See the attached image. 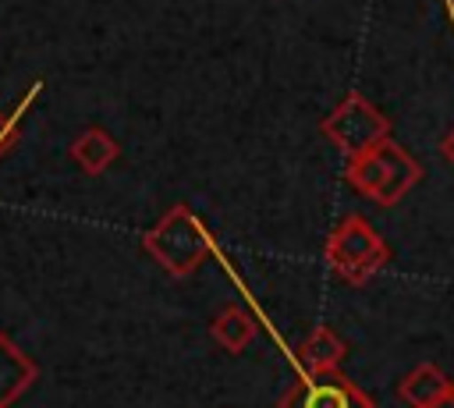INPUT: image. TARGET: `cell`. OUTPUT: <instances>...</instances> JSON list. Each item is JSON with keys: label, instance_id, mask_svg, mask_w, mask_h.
Masks as SVG:
<instances>
[{"label": "cell", "instance_id": "cell-2", "mask_svg": "<svg viewBox=\"0 0 454 408\" xmlns=\"http://www.w3.org/2000/svg\"><path fill=\"white\" fill-rule=\"evenodd\" d=\"M326 259H330V266H333L344 280L365 284L376 270L387 266L390 248H387V241L376 234V227H372L365 216L351 213V216H344L340 227L330 234V241H326Z\"/></svg>", "mask_w": 454, "mask_h": 408}, {"label": "cell", "instance_id": "cell-7", "mask_svg": "<svg viewBox=\"0 0 454 408\" xmlns=\"http://www.w3.org/2000/svg\"><path fill=\"white\" fill-rule=\"evenodd\" d=\"M440 153H443V156H447V160L454 163V128H450V131L443 135V142H440Z\"/></svg>", "mask_w": 454, "mask_h": 408}, {"label": "cell", "instance_id": "cell-3", "mask_svg": "<svg viewBox=\"0 0 454 408\" xmlns=\"http://www.w3.org/2000/svg\"><path fill=\"white\" fill-rule=\"evenodd\" d=\"M323 131L330 142H337L348 156H362L369 153L372 145L387 142L390 138V121L358 92H351L326 121H323Z\"/></svg>", "mask_w": 454, "mask_h": 408}, {"label": "cell", "instance_id": "cell-1", "mask_svg": "<svg viewBox=\"0 0 454 408\" xmlns=\"http://www.w3.org/2000/svg\"><path fill=\"white\" fill-rule=\"evenodd\" d=\"M348 181L365 199H372L380 206H397L422 181V163L404 145H397L394 138H387V142L372 145L369 153L351 156Z\"/></svg>", "mask_w": 454, "mask_h": 408}, {"label": "cell", "instance_id": "cell-6", "mask_svg": "<svg viewBox=\"0 0 454 408\" xmlns=\"http://www.w3.org/2000/svg\"><path fill=\"white\" fill-rule=\"evenodd\" d=\"M344 341L333 333V330H326V326H319L305 344H301V362H305V369L309 373H330V369H337L340 365V358H344Z\"/></svg>", "mask_w": 454, "mask_h": 408}, {"label": "cell", "instance_id": "cell-8", "mask_svg": "<svg viewBox=\"0 0 454 408\" xmlns=\"http://www.w3.org/2000/svg\"><path fill=\"white\" fill-rule=\"evenodd\" d=\"M429 408H454V387H450V390H447L443 397H436V401H433Z\"/></svg>", "mask_w": 454, "mask_h": 408}, {"label": "cell", "instance_id": "cell-4", "mask_svg": "<svg viewBox=\"0 0 454 408\" xmlns=\"http://www.w3.org/2000/svg\"><path fill=\"white\" fill-rule=\"evenodd\" d=\"M280 408H380L365 390H358L348 376L337 369L330 373H309L301 383H294Z\"/></svg>", "mask_w": 454, "mask_h": 408}, {"label": "cell", "instance_id": "cell-5", "mask_svg": "<svg viewBox=\"0 0 454 408\" xmlns=\"http://www.w3.org/2000/svg\"><path fill=\"white\" fill-rule=\"evenodd\" d=\"M450 387H454V383L443 376L440 365H433V362H419L415 369H408V373L401 376V383H397V397H401L408 408H429V404H433L436 397H443Z\"/></svg>", "mask_w": 454, "mask_h": 408}]
</instances>
